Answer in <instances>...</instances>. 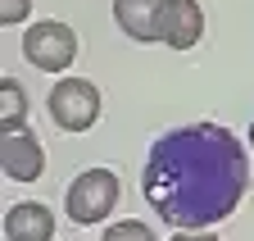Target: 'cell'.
Segmentation results:
<instances>
[{"label": "cell", "mask_w": 254, "mask_h": 241, "mask_svg": "<svg viewBox=\"0 0 254 241\" xmlns=\"http://www.w3.org/2000/svg\"><path fill=\"white\" fill-rule=\"evenodd\" d=\"M100 241H154V232H150L141 219H118L114 228L100 232Z\"/></svg>", "instance_id": "30bf717a"}, {"label": "cell", "mask_w": 254, "mask_h": 241, "mask_svg": "<svg viewBox=\"0 0 254 241\" xmlns=\"http://www.w3.org/2000/svg\"><path fill=\"white\" fill-rule=\"evenodd\" d=\"M46 109L64 132H86L100 118V86L86 78H59L46 96Z\"/></svg>", "instance_id": "3957f363"}, {"label": "cell", "mask_w": 254, "mask_h": 241, "mask_svg": "<svg viewBox=\"0 0 254 241\" xmlns=\"http://www.w3.org/2000/svg\"><path fill=\"white\" fill-rule=\"evenodd\" d=\"M250 150H254V123H250Z\"/></svg>", "instance_id": "4fadbf2b"}, {"label": "cell", "mask_w": 254, "mask_h": 241, "mask_svg": "<svg viewBox=\"0 0 254 241\" xmlns=\"http://www.w3.org/2000/svg\"><path fill=\"white\" fill-rule=\"evenodd\" d=\"M0 128H27V91L18 78H0Z\"/></svg>", "instance_id": "9c48e42d"}, {"label": "cell", "mask_w": 254, "mask_h": 241, "mask_svg": "<svg viewBox=\"0 0 254 241\" xmlns=\"http://www.w3.org/2000/svg\"><path fill=\"white\" fill-rule=\"evenodd\" d=\"M5 237L9 241H50L55 237V214L41 200H18L5 214Z\"/></svg>", "instance_id": "ba28073f"}, {"label": "cell", "mask_w": 254, "mask_h": 241, "mask_svg": "<svg viewBox=\"0 0 254 241\" xmlns=\"http://www.w3.org/2000/svg\"><path fill=\"white\" fill-rule=\"evenodd\" d=\"M164 5L168 0H114V23L132 41H164Z\"/></svg>", "instance_id": "8992f818"}, {"label": "cell", "mask_w": 254, "mask_h": 241, "mask_svg": "<svg viewBox=\"0 0 254 241\" xmlns=\"http://www.w3.org/2000/svg\"><path fill=\"white\" fill-rule=\"evenodd\" d=\"M0 168H5L9 182H37L46 173V150L32 137V128H14L0 141Z\"/></svg>", "instance_id": "5b68a950"}, {"label": "cell", "mask_w": 254, "mask_h": 241, "mask_svg": "<svg viewBox=\"0 0 254 241\" xmlns=\"http://www.w3.org/2000/svg\"><path fill=\"white\" fill-rule=\"evenodd\" d=\"M27 14H32V0H0V23H5V27L23 23Z\"/></svg>", "instance_id": "8fae6325"}, {"label": "cell", "mask_w": 254, "mask_h": 241, "mask_svg": "<svg viewBox=\"0 0 254 241\" xmlns=\"http://www.w3.org/2000/svg\"><path fill=\"white\" fill-rule=\"evenodd\" d=\"M118 196H123V182L118 173L109 168H86L68 182V196H64V209H68V219L77 228H95L105 223L114 209H118Z\"/></svg>", "instance_id": "7a4b0ae2"}, {"label": "cell", "mask_w": 254, "mask_h": 241, "mask_svg": "<svg viewBox=\"0 0 254 241\" xmlns=\"http://www.w3.org/2000/svg\"><path fill=\"white\" fill-rule=\"evenodd\" d=\"M23 55L41 73H64L77 59V32L68 23H59V18H41V23H32L23 32Z\"/></svg>", "instance_id": "277c9868"}, {"label": "cell", "mask_w": 254, "mask_h": 241, "mask_svg": "<svg viewBox=\"0 0 254 241\" xmlns=\"http://www.w3.org/2000/svg\"><path fill=\"white\" fill-rule=\"evenodd\" d=\"M173 241H222V237H213V232H177Z\"/></svg>", "instance_id": "7c38bea8"}, {"label": "cell", "mask_w": 254, "mask_h": 241, "mask_svg": "<svg viewBox=\"0 0 254 241\" xmlns=\"http://www.w3.org/2000/svg\"><path fill=\"white\" fill-rule=\"evenodd\" d=\"M250 191V155L232 128L186 123L150 146L141 196L168 228L200 232L236 214Z\"/></svg>", "instance_id": "6da1fadb"}, {"label": "cell", "mask_w": 254, "mask_h": 241, "mask_svg": "<svg viewBox=\"0 0 254 241\" xmlns=\"http://www.w3.org/2000/svg\"><path fill=\"white\" fill-rule=\"evenodd\" d=\"M204 37V9L195 0H168L164 5V41L173 50H190Z\"/></svg>", "instance_id": "52a82bcc"}]
</instances>
